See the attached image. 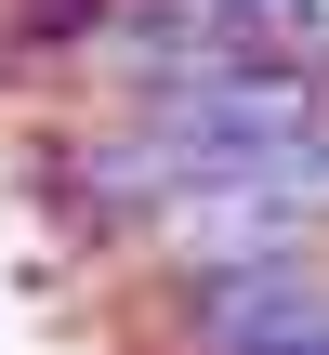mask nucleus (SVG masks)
I'll list each match as a JSON object with an SVG mask.
<instances>
[{
    "label": "nucleus",
    "mask_w": 329,
    "mask_h": 355,
    "mask_svg": "<svg viewBox=\"0 0 329 355\" xmlns=\"http://www.w3.org/2000/svg\"><path fill=\"white\" fill-rule=\"evenodd\" d=\"M171 343L185 355H329V250L171 290Z\"/></svg>",
    "instance_id": "obj_1"
}]
</instances>
